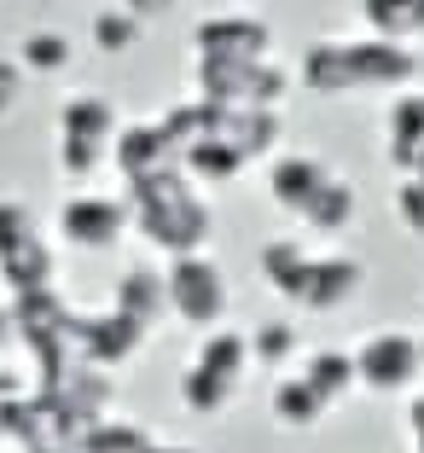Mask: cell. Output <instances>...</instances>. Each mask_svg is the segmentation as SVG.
Instances as JSON below:
<instances>
[{
  "mask_svg": "<svg viewBox=\"0 0 424 453\" xmlns=\"http://www.w3.org/2000/svg\"><path fill=\"white\" fill-rule=\"evenodd\" d=\"M419 337L412 332H372L366 343L355 349V384L378 389V395H396L419 378Z\"/></svg>",
  "mask_w": 424,
  "mask_h": 453,
  "instance_id": "6",
  "label": "cell"
},
{
  "mask_svg": "<svg viewBox=\"0 0 424 453\" xmlns=\"http://www.w3.org/2000/svg\"><path fill=\"white\" fill-rule=\"evenodd\" d=\"M198 366H210V372L227 378V384H239L244 366H251V337H244V332H204Z\"/></svg>",
  "mask_w": 424,
  "mask_h": 453,
  "instance_id": "22",
  "label": "cell"
},
{
  "mask_svg": "<svg viewBox=\"0 0 424 453\" xmlns=\"http://www.w3.org/2000/svg\"><path fill=\"white\" fill-rule=\"evenodd\" d=\"M140 35H146V24L134 12H122V6H105V12L93 18V47H99V53H134Z\"/></svg>",
  "mask_w": 424,
  "mask_h": 453,
  "instance_id": "26",
  "label": "cell"
},
{
  "mask_svg": "<svg viewBox=\"0 0 424 453\" xmlns=\"http://www.w3.org/2000/svg\"><path fill=\"white\" fill-rule=\"evenodd\" d=\"M111 146H93V140H70V134H58V174L65 180H93V174L105 169Z\"/></svg>",
  "mask_w": 424,
  "mask_h": 453,
  "instance_id": "27",
  "label": "cell"
},
{
  "mask_svg": "<svg viewBox=\"0 0 424 453\" xmlns=\"http://www.w3.org/2000/svg\"><path fill=\"white\" fill-rule=\"evenodd\" d=\"M128 233V203L105 198V192H76L58 203V239L70 250H111Z\"/></svg>",
  "mask_w": 424,
  "mask_h": 453,
  "instance_id": "7",
  "label": "cell"
},
{
  "mask_svg": "<svg viewBox=\"0 0 424 453\" xmlns=\"http://www.w3.org/2000/svg\"><path fill=\"white\" fill-rule=\"evenodd\" d=\"M360 280H366V267H360L355 256H308L303 285H297V308H308V314H337V308L355 303Z\"/></svg>",
  "mask_w": 424,
  "mask_h": 453,
  "instance_id": "9",
  "label": "cell"
},
{
  "mask_svg": "<svg viewBox=\"0 0 424 453\" xmlns=\"http://www.w3.org/2000/svg\"><path fill=\"white\" fill-rule=\"evenodd\" d=\"M198 76V94L215 105H279L285 88H291V70L267 58H198L192 65Z\"/></svg>",
  "mask_w": 424,
  "mask_h": 453,
  "instance_id": "3",
  "label": "cell"
},
{
  "mask_svg": "<svg viewBox=\"0 0 424 453\" xmlns=\"http://www.w3.org/2000/svg\"><path fill=\"white\" fill-rule=\"evenodd\" d=\"M18 401H24V378H18V372H0V413H6V407H18Z\"/></svg>",
  "mask_w": 424,
  "mask_h": 453,
  "instance_id": "32",
  "label": "cell"
},
{
  "mask_svg": "<svg viewBox=\"0 0 424 453\" xmlns=\"http://www.w3.org/2000/svg\"><path fill=\"white\" fill-rule=\"evenodd\" d=\"M70 35L65 29H29L24 41H18V65H24V76H58V70H70Z\"/></svg>",
  "mask_w": 424,
  "mask_h": 453,
  "instance_id": "19",
  "label": "cell"
},
{
  "mask_svg": "<svg viewBox=\"0 0 424 453\" xmlns=\"http://www.w3.org/2000/svg\"><path fill=\"white\" fill-rule=\"evenodd\" d=\"M303 267H308V250H303V239H274V244H262V280L274 285V291L285 296V303H297Z\"/></svg>",
  "mask_w": 424,
  "mask_h": 453,
  "instance_id": "21",
  "label": "cell"
},
{
  "mask_svg": "<svg viewBox=\"0 0 424 453\" xmlns=\"http://www.w3.org/2000/svg\"><path fill=\"white\" fill-rule=\"evenodd\" d=\"M111 308H122V314H128V320H140V326L163 320V308H169V296H163V273H151V267H128Z\"/></svg>",
  "mask_w": 424,
  "mask_h": 453,
  "instance_id": "17",
  "label": "cell"
},
{
  "mask_svg": "<svg viewBox=\"0 0 424 453\" xmlns=\"http://www.w3.org/2000/svg\"><path fill=\"white\" fill-rule=\"evenodd\" d=\"M419 453H424V441H419Z\"/></svg>",
  "mask_w": 424,
  "mask_h": 453,
  "instance_id": "38",
  "label": "cell"
},
{
  "mask_svg": "<svg viewBox=\"0 0 424 453\" xmlns=\"http://www.w3.org/2000/svg\"><path fill=\"white\" fill-rule=\"evenodd\" d=\"M419 366H424V337H419Z\"/></svg>",
  "mask_w": 424,
  "mask_h": 453,
  "instance_id": "36",
  "label": "cell"
},
{
  "mask_svg": "<svg viewBox=\"0 0 424 453\" xmlns=\"http://www.w3.org/2000/svg\"><path fill=\"white\" fill-rule=\"evenodd\" d=\"M233 389L239 384H227V378H215L210 366H186L181 372V401H186V413H198V418H210V413H221L227 401H233Z\"/></svg>",
  "mask_w": 424,
  "mask_h": 453,
  "instance_id": "24",
  "label": "cell"
},
{
  "mask_svg": "<svg viewBox=\"0 0 424 453\" xmlns=\"http://www.w3.org/2000/svg\"><path fill=\"white\" fill-rule=\"evenodd\" d=\"M111 157H117L122 180H146V174H158V169H174L181 151H174V140L163 134V122H128V128H117Z\"/></svg>",
  "mask_w": 424,
  "mask_h": 453,
  "instance_id": "10",
  "label": "cell"
},
{
  "mask_svg": "<svg viewBox=\"0 0 424 453\" xmlns=\"http://www.w3.org/2000/svg\"><path fill=\"white\" fill-rule=\"evenodd\" d=\"M274 418L285 430H314L326 418V401L308 389V378H279L274 384Z\"/></svg>",
  "mask_w": 424,
  "mask_h": 453,
  "instance_id": "20",
  "label": "cell"
},
{
  "mask_svg": "<svg viewBox=\"0 0 424 453\" xmlns=\"http://www.w3.org/2000/svg\"><path fill=\"white\" fill-rule=\"evenodd\" d=\"M297 355V326L291 320H267L251 332V360L256 366H267V372H279V366H291Z\"/></svg>",
  "mask_w": 424,
  "mask_h": 453,
  "instance_id": "25",
  "label": "cell"
},
{
  "mask_svg": "<svg viewBox=\"0 0 424 453\" xmlns=\"http://www.w3.org/2000/svg\"><path fill=\"white\" fill-rule=\"evenodd\" d=\"M355 210H360V203H355V187H349V180H337V174H326V180L314 187V198H308L297 215H303L308 233H343V226L355 221Z\"/></svg>",
  "mask_w": 424,
  "mask_h": 453,
  "instance_id": "14",
  "label": "cell"
},
{
  "mask_svg": "<svg viewBox=\"0 0 424 453\" xmlns=\"http://www.w3.org/2000/svg\"><path fill=\"white\" fill-rule=\"evenodd\" d=\"M396 215H401V226H407L412 239H424V180H419V174H401V187H396Z\"/></svg>",
  "mask_w": 424,
  "mask_h": 453,
  "instance_id": "28",
  "label": "cell"
},
{
  "mask_svg": "<svg viewBox=\"0 0 424 453\" xmlns=\"http://www.w3.org/2000/svg\"><path fill=\"white\" fill-rule=\"evenodd\" d=\"M360 18H366L372 35H384V41L424 35V0H360Z\"/></svg>",
  "mask_w": 424,
  "mask_h": 453,
  "instance_id": "18",
  "label": "cell"
},
{
  "mask_svg": "<svg viewBox=\"0 0 424 453\" xmlns=\"http://www.w3.org/2000/svg\"><path fill=\"white\" fill-rule=\"evenodd\" d=\"M407 174H419V180H424V146H419V157H412V169Z\"/></svg>",
  "mask_w": 424,
  "mask_h": 453,
  "instance_id": "35",
  "label": "cell"
},
{
  "mask_svg": "<svg viewBox=\"0 0 424 453\" xmlns=\"http://www.w3.org/2000/svg\"><path fill=\"white\" fill-rule=\"evenodd\" d=\"M6 332H12V314H6V308H0V343H6Z\"/></svg>",
  "mask_w": 424,
  "mask_h": 453,
  "instance_id": "34",
  "label": "cell"
},
{
  "mask_svg": "<svg viewBox=\"0 0 424 453\" xmlns=\"http://www.w3.org/2000/svg\"><path fill=\"white\" fill-rule=\"evenodd\" d=\"M343 76L349 94H401L419 76V53L407 41H384V35L343 41Z\"/></svg>",
  "mask_w": 424,
  "mask_h": 453,
  "instance_id": "5",
  "label": "cell"
},
{
  "mask_svg": "<svg viewBox=\"0 0 424 453\" xmlns=\"http://www.w3.org/2000/svg\"><path fill=\"white\" fill-rule=\"evenodd\" d=\"M163 296H169V314L186 326H198V332H215V326L227 320V273L215 256L204 250H186L169 262V273H163Z\"/></svg>",
  "mask_w": 424,
  "mask_h": 453,
  "instance_id": "2",
  "label": "cell"
},
{
  "mask_svg": "<svg viewBox=\"0 0 424 453\" xmlns=\"http://www.w3.org/2000/svg\"><path fill=\"white\" fill-rule=\"evenodd\" d=\"M140 453H198V448H174V441H146Z\"/></svg>",
  "mask_w": 424,
  "mask_h": 453,
  "instance_id": "33",
  "label": "cell"
},
{
  "mask_svg": "<svg viewBox=\"0 0 424 453\" xmlns=\"http://www.w3.org/2000/svg\"><path fill=\"white\" fill-rule=\"evenodd\" d=\"M18 99H24V65L0 53V117H12Z\"/></svg>",
  "mask_w": 424,
  "mask_h": 453,
  "instance_id": "29",
  "label": "cell"
},
{
  "mask_svg": "<svg viewBox=\"0 0 424 453\" xmlns=\"http://www.w3.org/2000/svg\"><path fill=\"white\" fill-rule=\"evenodd\" d=\"M384 134H389V169L407 174L412 157H419V146H424V88H401V94L389 99Z\"/></svg>",
  "mask_w": 424,
  "mask_h": 453,
  "instance_id": "11",
  "label": "cell"
},
{
  "mask_svg": "<svg viewBox=\"0 0 424 453\" xmlns=\"http://www.w3.org/2000/svg\"><path fill=\"white\" fill-rule=\"evenodd\" d=\"M58 134H70V140H93V146H111V140H117V111H111L99 94H70L65 105H58Z\"/></svg>",
  "mask_w": 424,
  "mask_h": 453,
  "instance_id": "13",
  "label": "cell"
},
{
  "mask_svg": "<svg viewBox=\"0 0 424 453\" xmlns=\"http://www.w3.org/2000/svg\"><path fill=\"white\" fill-rule=\"evenodd\" d=\"M0 430H6V413H0Z\"/></svg>",
  "mask_w": 424,
  "mask_h": 453,
  "instance_id": "37",
  "label": "cell"
},
{
  "mask_svg": "<svg viewBox=\"0 0 424 453\" xmlns=\"http://www.w3.org/2000/svg\"><path fill=\"white\" fill-rule=\"evenodd\" d=\"M198 58H267L274 53V24L256 12H215L192 29Z\"/></svg>",
  "mask_w": 424,
  "mask_h": 453,
  "instance_id": "8",
  "label": "cell"
},
{
  "mask_svg": "<svg viewBox=\"0 0 424 453\" xmlns=\"http://www.w3.org/2000/svg\"><path fill=\"white\" fill-rule=\"evenodd\" d=\"M146 425H134V418H93L88 430H81L76 453H140L146 448Z\"/></svg>",
  "mask_w": 424,
  "mask_h": 453,
  "instance_id": "23",
  "label": "cell"
},
{
  "mask_svg": "<svg viewBox=\"0 0 424 453\" xmlns=\"http://www.w3.org/2000/svg\"><path fill=\"white\" fill-rule=\"evenodd\" d=\"M122 12H134L140 24H151V18H169L174 0H122Z\"/></svg>",
  "mask_w": 424,
  "mask_h": 453,
  "instance_id": "31",
  "label": "cell"
},
{
  "mask_svg": "<svg viewBox=\"0 0 424 453\" xmlns=\"http://www.w3.org/2000/svg\"><path fill=\"white\" fill-rule=\"evenodd\" d=\"M0 280L12 285V291H41V285H53V250H47L35 233H24L12 250L0 256Z\"/></svg>",
  "mask_w": 424,
  "mask_h": 453,
  "instance_id": "16",
  "label": "cell"
},
{
  "mask_svg": "<svg viewBox=\"0 0 424 453\" xmlns=\"http://www.w3.org/2000/svg\"><path fill=\"white\" fill-rule=\"evenodd\" d=\"M326 157H314V151H291V157H274V169H267V192H274L279 210H303L308 198H314V187L326 180Z\"/></svg>",
  "mask_w": 424,
  "mask_h": 453,
  "instance_id": "12",
  "label": "cell"
},
{
  "mask_svg": "<svg viewBox=\"0 0 424 453\" xmlns=\"http://www.w3.org/2000/svg\"><path fill=\"white\" fill-rule=\"evenodd\" d=\"M303 378H308V389H314L326 407H337V401H349L360 389L355 384V355H343V349H320V355H308Z\"/></svg>",
  "mask_w": 424,
  "mask_h": 453,
  "instance_id": "15",
  "label": "cell"
},
{
  "mask_svg": "<svg viewBox=\"0 0 424 453\" xmlns=\"http://www.w3.org/2000/svg\"><path fill=\"white\" fill-rule=\"evenodd\" d=\"M128 226L140 239H151L158 250L186 256V250H204L210 239V203L198 198V180L174 163V169H158L146 180H128Z\"/></svg>",
  "mask_w": 424,
  "mask_h": 453,
  "instance_id": "1",
  "label": "cell"
},
{
  "mask_svg": "<svg viewBox=\"0 0 424 453\" xmlns=\"http://www.w3.org/2000/svg\"><path fill=\"white\" fill-rule=\"evenodd\" d=\"M24 233H29V210H24V203H12V198H0V256L12 250Z\"/></svg>",
  "mask_w": 424,
  "mask_h": 453,
  "instance_id": "30",
  "label": "cell"
},
{
  "mask_svg": "<svg viewBox=\"0 0 424 453\" xmlns=\"http://www.w3.org/2000/svg\"><path fill=\"white\" fill-rule=\"evenodd\" d=\"M146 343V326L128 320L122 308H105V314H70L65 320V349L81 360V366H122V360L140 355Z\"/></svg>",
  "mask_w": 424,
  "mask_h": 453,
  "instance_id": "4",
  "label": "cell"
}]
</instances>
